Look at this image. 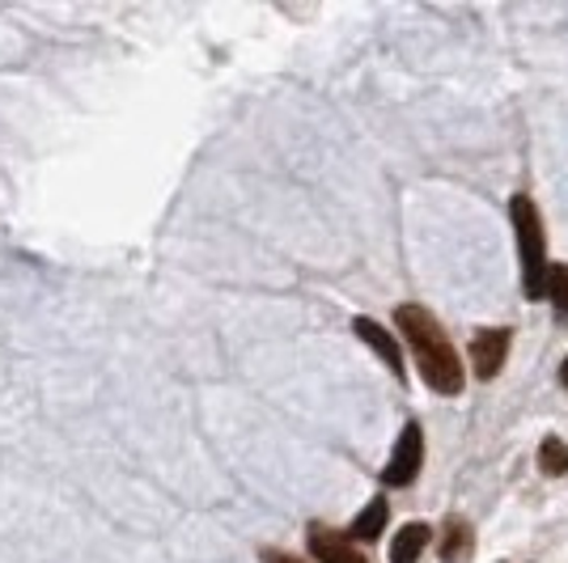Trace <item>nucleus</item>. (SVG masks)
<instances>
[{
	"instance_id": "5",
	"label": "nucleus",
	"mask_w": 568,
	"mask_h": 563,
	"mask_svg": "<svg viewBox=\"0 0 568 563\" xmlns=\"http://www.w3.org/2000/svg\"><path fill=\"white\" fill-rule=\"evenodd\" d=\"M310 551L318 563H369L356 551L353 534H339L332 525H310Z\"/></svg>"
},
{
	"instance_id": "6",
	"label": "nucleus",
	"mask_w": 568,
	"mask_h": 563,
	"mask_svg": "<svg viewBox=\"0 0 568 563\" xmlns=\"http://www.w3.org/2000/svg\"><path fill=\"white\" fill-rule=\"evenodd\" d=\"M353 330L361 335V339H365V344H369V348H374V352L382 356V365H386V369H390V373L403 381V352H399V344L386 335V327H378L374 318H356Z\"/></svg>"
},
{
	"instance_id": "8",
	"label": "nucleus",
	"mask_w": 568,
	"mask_h": 563,
	"mask_svg": "<svg viewBox=\"0 0 568 563\" xmlns=\"http://www.w3.org/2000/svg\"><path fill=\"white\" fill-rule=\"evenodd\" d=\"M386 516H390V504H386V495H374L369 504H365V513L353 521V542H374L386 530Z\"/></svg>"
},
{
	"instance_id": "13",
	"label": "nucleus",
	"mask_w": 568,
	"mask_h": 563,
	"mask_svg": "<svg viewBox=\"0 0 568 563\" xmlns=\"http://www.w3.org/2000/svg\"><path fill=\"white\" fill-rule=\"evenodd\" d=\"M560 381H565V390H568V356H565V365H560Z\"/></svg>"
},
{
	"instance_id": "11",
	"label": "nucleus",
	"mask_w": 568,
	"mask_h": 563,
	"mask_svg": "<svg viewBox=\"0 0 568 563\" xmlns=\"http://www.w3.org/2000/svg\"><path fill=\"white\" fill-rule=\"evenodd\" d=\"M547 297L556 306V318H568V267H551L547 272Z\"/></svg>"
},
{
	"instance_id": "12",
	"label": "nucleus",
	"mask_w": 568,
	"mask_h": 563,
	"mask_svg": "<svg viewBox=\"0 0 568 563\" xmlns=\"http://www.w3.org/2000/svg\"><path fill=\"white\" fill-rule=\"evenodd\" d=\"M263 563H302V560H293V555H284V551H263Z\"/></svg>"
},
{
	"instance_id": "4",
	"label": "nucleus",
	"mask_w": 568,
	"mask_h": 563,
	"mask_svg": "<svg viewBox=\"0 0 568 563\" xmlns=\"http://www.w3.org/2000/svg\"><path fill=\"white\" fill-rule=\"evenodd\" d=\"M509 339H514V330H509V327L475 330V339H471V369H475V377L493 381V377H497L500 369H505V356H509Z\"/></svg>"
},
{
	"instance_id": "9",
	"label": "nucleus",
	"mask_w": 568,
	"mask_h": 563,
	"mask_svg": "<svg viewBox=\"0 0 568 563\" xmlns=\"http://www.w3.org/2000/svg\"><path fill=\"white\" fill-rule=\"evenodd\" d=\"M471 525H467V521H463V516H450V521H446V539H442V546H437V551H442V560L446 563H463V560H471Z\"/></svg>"
},
{
	"instance_id": "1",
	"label": "nucleus",
	"mask_w": 568,
	"mask_h": 563,
	"mask_svg": "<svg viewBox=\"0 0 568 563\" xmlns=\"http://www.w3.org/2000/svg\"><path fill=\"white\" fill-rule=\"evenodd\" d=\"M395 327H399V335L407 339L412 356H416V369H420L428 390H437L446 399L463 395V381H467L463 377V360L454 352L450 335L442 330V323L425 306H412L407 301V306L395 309Z\"/></svg>"
},
{
	"instance_id": "3",
	"label": "nucleus",
	"mask_w": 568,
	"mask_h": 563,
	"mask_svg": "<svg viewBox=\"0 0 568 563\" xmlns=\"http://www.w3.org/2000/svg\"><path fill=\"white\" fill-rule=\"evenodd\" d=\"M420 462H425V432H420V423H407L399 432V441H395L390 462L382 470L386 488H407V483L420 474Z\"/></svg>"
},
{
	"instance_id": "7",
	"label": "nucleus",
	"mask_w": 568,
	"mask_h": 563,
	"mask_svg": "<svg viewBox=\"0 0 568 563\" xmlns=\"http://www.w3.org/2000/svg\"><path fill=\"white\" fill-rule=\"evenodd\" d=\"M428 542H433V530L425 521H407L395 534V542H390V563H420Z\"/></svg>"
},
{
	"instance_id": "2",
	"label": "nucleus",
	"mask_w": 568,
	"mask_h": 563,
	"mask_svg": "<svg viewBox=\"0 0 568 563\" xmlns=\"http://www.w3.org/2000/svg\"><path fill=\"white\" fill-rule=\"evenodd\" d=\"M509 216H514V234H518V258H521V288L526 297H547V237L544 216L535 208L530 195H514L509 199Z\"/></svg>"
},
{
	"instance_id": "10",
	"label": "nucleus",
	"mask_w": 568,
	"mask_h": 563,
	"mask_svg": "<svg viewBox=\"0 0 568 563\" xmlns=\"http://www.w3.org/2000/svg\"><path fill=\"white\" fill-rule=\"evenodd\" d=\"M539 470L544 474H568V446L560 437H547L539 446Z\"/></svg>"
}]
</instances>
